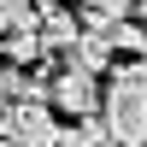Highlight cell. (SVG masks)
<instances>
[{
    "mask_svg": "<svg viewBox=\"0 0 147 147\" xmlns=\"http://www.w3.org/2000/svg\"><path fill=\"white\" fill-rule=\"evenodd\" d=\"M0 59H6V65H35V59H41V35L35 30H6L0 35Z\"/></svg>",
    "mask_w": 147,
    "mask_h": 147,
    "instance_id": "8992f818",
    "label": "cell"
},
{
    "mask_svg": "<svg viewBox=\"0 0 147 147\" xmlns=\"http://www.w3.org/2000/svg\"><path fill=\"white\" fill-rule=\"evenodd\" d=\"M41 24V6L35 0H0V35L6 30H35Z\"/></svg>",
    "mask_w": 147,
    "mask_h": 147,
    "instance_id": "52a82bcc",
    "label": "cell"
},
{
    "mask_svg": "<svg viewBox=\"0 0 147 147\" xmlns=\"http://www.w3.org/2000/svg\"><path fill=\"white\" fill-rule=\"evenodd\" d=\"M53 147H118V141H112V129H106V118L88 112V118L59 124V141H53Z\"/></svg>",
    "mask_w": 147,
    "mask_h": 147,
    "instance_id": "5b68a950",
    "label": "cell"
},
{
    "mask_svg": "<svg viewBox=\"0 0 147 147\" xmlns=\"http://www.w3.org/2000/svg\"><path fill=\"white\" fill-rule=\"evenodd\" d=\"M82 6H88V18H129L141 0H82Z\"/></svg>",
    "mask_w": 147,
    "mask_h": 147,
    "instance_id": "ba28073f",
    "label": "cell"
},
{
    "mask_svg": "<svg viewBox=\"0 0 147 147\" xmlns=\"http://www.w3.org/2000/svg\"><path fill=\"white\" fill-rule=\"evenodd\" d=\"M0 147H12V141H6V136H0Z\"/></svg>",
    "mask_w": 147,
    "mask_h": 147,
    "instance_id": "8fae6325",
    "label": "cell"
},
{
    "mask_svg": "<svg viewBox=\"0 0 147 147\" xmlns=\"http://www.w3.org/2000/svg\"><path fill=\"white\" fill-rule=\"evenodd\" d=\"M12 88H18V65H6V59H0V106L12 100Z\"/></svg>",
    "mask_w": 147,
    "mask_h": 147,
    "instance_id": "9c48e42d",
    "label": "cell"
},
{
    "mask_svg": "<svg viewBox=\"0 0 147 147\" xmlns=\"http://www.w3.org/2000/svg\"><path fill=\"white\" fill-rule=\"evenodd\" d=\"M100 118L118 147H147V82L129 65L100 82Z\"/></svg>",
    "mask_w": 147,
    "mask_h": 147,
    "instance_id": "6da1fadb",
    "label": "cell"
},
{
    "mask_svg": "<svg viewBox=\"0 0 147 147\" xmlns=\"http://www.w3.org/2000/svg\"><path fill=\"white\" fill-rule=\"evenodd\" d=\"M35 35H41V59H65L71 47L82 41V24L71 18V12H59V6H41V24H35Z\"/></svg>",
    "mask_w": 147,
    "mask_h": 147,
    "instance_id": "277c9868",
    "label": "cell"
},
{
    "mask_svg": "<svg viewBox=\"0 0 147 147\" xmlns=\"http://www.w3.org/2000/svg\"><path fill=\"white\" fill-rule=\"evenodd\" d=\"M0 136L12 147H53L59 141V112L47 94H12L0 106Z\"/></svg>",
    "mask_w": 147,
    "mask_h": 147,
    "instance_id": "7a4b0ae2",
    "label": "cell"
},
{
    "mask_svg": "<svg viewBox=\"0 0 147 147\" xmlns=\"http://www.w3.org/2000/svg\"><path fill=\"white\" fill-rule=\"evenodd\" d=\"M35 6H59V0H35Z\"/></svg>",
    "mask_w": 147,
    "mask_h": 147,
    "instance_id": "30bf717a",
    "label": "cell"
},
{
    "mask_svg": "<svg viewBox=\"0 0 147 147\" xmlns=\"http://www.w3.org/2000/svg\"><path fill=\"white\" fill-rule=\"evenodd\" d=\"M47 100L65 118H88V112H100V77L82 65H65L59 77H47Z\"/></svg>",
    "mask_w": 147,
    "mask_h": 147,
    "instance_id": "3957f363",
    "label": "cell"
}]
</instances>
